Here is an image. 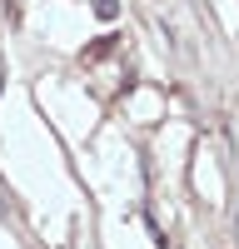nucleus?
Here are the masks:
<instances>
[{"mask_svg": "<svg viewBox=\"0 0 239 249\" xmlns=\"http://www.w3.org/2000/svg\"><path fill=\"white\" fill-rule=\"evenodd\" d=\"M95 10L100 15H115V0H95Z\"/></svg>", "mask_w": 239, "mask_h": 249, "instance_id": "f257e3e1", "label": "nucleus"}]
</instances>
